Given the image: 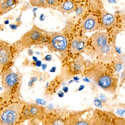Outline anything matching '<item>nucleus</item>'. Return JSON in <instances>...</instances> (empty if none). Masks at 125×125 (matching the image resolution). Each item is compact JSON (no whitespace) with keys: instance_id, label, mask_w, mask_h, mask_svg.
Listing matches in <instances>:
<instances>
[{"instance_id":"f3484780","label":"nucleus","mask_w":125,"mask_h":125,"mask_svg":"<svg viewBox=\"0 0 125 125\" xmlns=\"http://www.w3.org/2000/svg\"><path fill=\"white\" fill-rule=\"evenodd\" d=\"M48 7L54 8L57 6L59 3L58 0H47Z\"/></svg>"},{"instance_id":"f8f14e48","label":"nucleus","mask_w":125,"mask_h":125,"mask_svg":"<svg viewBox=\"0 0 125 125\" xmlns=\"http://www.w3.org/2000/svg\"><path fill=\"white\" fill-rule=\"evenodd\" d=\"M101 22L104 28L110 29L117 24V17L108 12L104 11L101 15Z\"/></svg>"},{"instance_id":"4468645a","label":"nucleus","mask_w":125,"mask_h":125,"mask_svg":"<svg viewBox=\"0 0 125 125\" xmlns=\"http://www.w3.org/2000/svg\"><path fill=\"white\" fill-rule=\"evenodd\" d=\"M76 9L75 3L71 0L64 1L59 6L58 9L63 14H69L74 11Z\"/></svg>"},{"instance_id":"a211bd4d","label":"nucleus","mask_w":125,"mask_h":125,"mask_svg":"<svg viewBox=\"0 0 125 125\" xmlns=\"http://www.w3.org/2000/svg\"><path fill=\"white\" fill-rule=\"evenodd\" d=\"M120 23L122 27L125 29V12L122 14L120 16Z\"/></svg>"},{"instance_id":"9d476101","label":"nucleus","mask_w":125,"mask_h":125,"mask_svg":"<svg viewBox=\"0 0 125 125\" xmlns=\"http://www.w3.org/2000/svg\"><path fill=\"white\" fill-rule=\"evenodd\" d=\"M11 49L6 43H0V63L2 67L9 63L12 59Z\"/></svg>"},{"instance_id":"ddd939ff","label":"nucleus","mask_w":125,"mask_h":125,"mask_svg":"<svg viewBox=\"0 0 125 125\" xmlns=\"http://www.w3.org/2000/svg\"><path fill=\"white\" fill-rule=\"evenodd\" d=\"M19 2V0H0V16L15 8L18 4Z\"/></svg>"},{"instance_id":"1a4fd4ad","label":"nucleus","mask_w":125,"mask_h":125,"mask_svg":"<svg viewBox=\"0 0 125 125\" xmlns=\"http://www.w3.org/2000/svg\"><path fill=\"white\" fill-rule=\"evenodd\" d=\"M99 26L98 18L94 15L90 14L86 17L81 25L82 31L84 33L95 31Z\"/></svg>"},{"instance_id":"f03ea898","label":"nucleus","mask_w":125,"mask_h":125,"mask_svg":"<svg viewBox=\"0 0 125 125\" xmlns=\"http://www.w3.org/2000/svg\"><path fill=\"white\" fill-rule=\"evenodd\" d=\"M89 125H125V119L111 112L95 109L89 117Z\"/></svg>"},{"instance_id":"dca6fc26","label":"nucleus","mask_w":125,"mask_h":125,"mask_svg":"<svg viewBox=\"0 0 125 125\" xmlns=\"http://www.w3.org/2000/svg\"><path fill=\"white\" fill-rule=\"evenodd\" d=\"M30 4L32 6L41 8L48 7L47 0H29Z\"/></svg>"},{"instance_id":"6e6552de","label":"nucleus","mask_w":125,"mask_h":125,"mask_svg":"<svg viewBox=\"0 0 125 125\" xmlns=\"http://www.w3.org/2000/svg\"><path fill=\"white\" fill-rule=\"evenodd\" d=\"M44 109L42 106L36 104L27 105L23 109L22 113L24 118L27 119H39L42 117Z\"/></svg>"},{"instance_id":"0eeeda50","label":"nucleus","mask_w":125,"mask_h":125,"mask_svg":"<svg viewBox=\"0 0 125 125\" xmlns=\"http://www.w3.org/2000/svg\"><path fill=\"white\" fill-rule=\"evenodd\" d=\"M90 42L92 47L96 52L109 44V35L105 32H98L92 36Z\"/></svg>"},{"instance_id":"7ed1b4c3","label":"nucleus","mask_w":125,"mask_h":125,"mask_svg":"<svg viewBox=\"0 0 125 125\" xmlns=\"http://www.w3.org/2000/svg\"><path fill=\"white\" fill-rule=\"evenodd\" d=\"M24 109L22 103H15L6 106L0 112V123L2 125H14L20 119Z\"/></svg>"},{"instance_id":"2eb2a0df","label":"nucleus","mask_w":125,"mask_h":125,"mask_svg":"<svg viewBox=\"0 0 125 125\" xmlns=\"http://www.w3.org/2000/svg\"><path fill=\"white\" fill-rule=\"evenodd\" d=\"M71 69L74 72H81L84 70L85 65L81 58H78L71 63Z\"/></svg>"},{"instance_id":"f257e3e1","label":"nucleus","mask_w":125,"mask_h":125,"mask_svg":"<svg viewBox=\"0 0 125 125\" xmlns=\"http://www.w3.org/2000/svg\"><path fill=\"white\" fill-rule=\"evenodd\" d=\"M85 75L105 91L113 94L116 92L119 76L113 69L96 64L86 71Z\"/></svg>"},{"instance_id":"423d86ee","label":"nucleus","mask_w":125,"mask_h":125,"mask_svg":"<svg viewBox=\"0 0 125 125\" xmlns=\"http://www.w3.org/2000/svg\"><path fill=\"white\" fill-rule=\"evenodd\" d=\"M51 45L55 51L64 52L67 49L68 39L63 34L60 33H54L51 37Z\"/></svg>"},{"instance_id":"20e7f679","label":"nucleus","mask_w":125,"mask_h":125,"mask_svg":"<svg viewBox=\"0 0 125 125\" xmlns=\"http://www.w3.org/2000/svg\"><path fill=\"white\" fill-rule=\"evenodd\" d=\"M44 37L42 30L36 26H34L22 37L21 41L24 47L27 48L39 42Z\"/></svg>"},{"instance_id":"39448f33","label":"nucleus","mask_w":125,"mask_h":125,"mask_svg":"<svg viewBox=\"0 0 125 125\" xmlns=\"http://www.w3.org/2000/svg\"><path fill=\"white\" fill-rule=\"evenodd\" d=\"M20 79L17 74L11 71H8L2 75V85L5 90L10 93L19 85Z\"/></svg>"},{"instance_id":"9b49d317","label":"nucleus","mask_w":125,"mask_h":125,"mask_svg":"<svg viewBox=\"0 0 125 125\" xmlns=\"http://www.w3.org/2000/svg\"><path fill=\"white\" fill-rule=\"evenodd\" d=\"M87 40L84 37H77L73 39L71 45V51L73 54L81 52L86 47Z\"/></svg>"}]
</instances>
